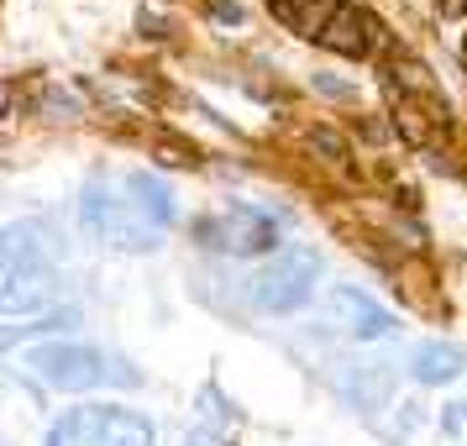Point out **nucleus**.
<instances>
[{
    "label": "nucleus",
    "mask_w": 467,
    "mask_h": 446,
    "mask_svg": "<svg viewBox=\"0 0 467 446\" xmlns=\"http://www.w3.org/2000/svg\"><path fill=\"white\" fill-rule=\"evenodd\" d=\"M64 446H158L152 425L137 410L121 404H85V410H68L58 420Z\"/></svg>",
    "instance_id": "20e7f679"
},
{
    "label": "nucleus",
    "mask_w": 467,
    "mask_h": 446,
    "mask_svg": "<svg viewBox=\"0 0 467 446\" xmlns=\"http://www.w3.org/2000/svg\"><path fill=\"white\" fill-rule=\"evenodd\" d=\"M194 236H200L205 247H215V253H226V257H263V253L278 247V221L253 211V205H232V211L200 221Z\"/></svg>",
    "instance_id": "39448f33"
},
{
    "label": "nucleus",
    "mask_w": 467,
    "mask_h": 446,
    "mask_svg": "<svg viewBox=\"0 0 467 446\" xmlns=\"http://www.w3.org/2000/svg\"><path fill=\"white\" fill-rule=\"evenodd\" d=\"M331 310L347 320V331H352L358 341H383V337H394V331H400V320L389 316L383 305H373L362 289H347V284L331 289Z\"/></svg>",
    "instance_id": "0eeeda50"
},
{
    "label": "nucleus",
    "mask_w": 467,
    "mask_h": 446,
    "mask_svg": "<svg viewBox=\"0 0 467 446\" xmlns=\"http://www.w3.org/2000/svg\"><path fill=\"white\" fill-rule=\"evenodd\" d=\"M316 89H326V95H347V85H341V79H326V74L316 79Z\"/></svg>",
    "instance_id": "dca6fc26"
},
{
    "label": "nucleus",
    "mask_w": 467,
    "mask_h": 446,
    "mask_svg": "<svg viewBox=\"0 0 467 446\" xmlns=\"http://www.w3.org/2000/svg\"><path fill=\"white\" fill-rule=\"evenodd\" d=\"M53 295L47 278H32V274H11L0 268V316H37Z\"/></svg>",
    "instance_id": "9d476101"
},
{
    "label": "nucleus",
    "mask_w": 467,
    "mask_h": 446,
    "mask_svg": "<svg viewBox=\"0 0 467 446\" xmlns=\"http://www.w3.org/2000/svg\"><path fill=\"white\" fill-rule=\"evenodd\" d=\"M462 425H467V404H446L441 430H446V436H462Z\"/></svg>",
    "instance_id": "ddd939ff"
},
{
    "label": "nucleus",
    "mask_w": 467,
    "mask_h": 446,
    "mask_svg": "<svg viewBox=\"0 0 467 446\" xmlns=\"http://www.w3.org/2000/svg\"><path fill=\"white\" fill-rule=\"evenodd\" d=\"M26 368L43 383L64 389V394H89L100 383H127V389L142 383V373L131 362H116L106 352H95V347H79V341H43V347L26 352Z\"/></svg>",
    "instance_id": "f257e3e1"
},
{
    "label": "nucleus",
    "mask_w": 467,
    "mask_h": 446,
    "mask_svg": "<svg viewBox=\"0 0 467 446\" xmlns=\"http://www.w3.org/2000/svg\"><path fill=\"white\" fill-rule=\"evenodd\" d=\"M0 268L53 284V236H47V226H37V221H11V226H0Z\"/></svg>",
    "instance_id": "423d86ee"
},
{
    "label": "nucleus",
    "mask_w": 467,
    "mask_h": 446,
    "mask_svg": "<svg viewBox=\"0 0 467 446\" xmlns=\"http://www.w3.org/2000/svg\"><path fill=\"white\" fill-rule=\"evenodd\" d=\"M5 110H11V85L0 79V116H5Z\"/></svg>",
    "instance_id": "f3484780"
},
{
    "label": "nucleus",
    "mask_w": 467,
    "mask_h": 446,
    "mask_svg": "<svg viewBox=\"0 0 467 446\" xmlns=\"http://www.w3.org/2000/svg\"><path fill=\"white\" fill-rule=\"evenodd\" d=\"M47 446H64V436H58V425H53V436H47Z\"/></svg>",
    "instance_id": "a211bd4d"
},
{
    "label": "nucleus",
    "mask_w": 467,
    "mask_h": 446,
    "mask_svg": "<svg viewBox=\"0 0 467 446\" xmlns=\"http://www.w3.org/2000/svg\"><path fill=\"white\" fill-rule=\"evenodd\" d=\"M215 16H221V22H242V5H232V0H221V5H215Z\"/></svg>",
    "instance_id": "2eb2a0df"
},
{
    "label": "nucleus",
    "mask_w": 467,
    "mask_h": 446,
    "mask_svg": "<svg viewBox=\"0 0 467 446\" xmlns=\"http://www.w3.org/2000/svg\"><path fill=\"white\" fill-rule=\"evenodd\" d=\"M316 43L331 47V53H347V58H362L373 47V22L362 16L358 5H331V16L316 32Z\"/></svg>",
    "instance_id": "6e6552de"
},
{
    "label": "nucleus",
    "mask_w": 467,
    "mask_h": 446,
    "mask_svg": "<svg viewBox=\"0 0 467 446\" xmlns=\"http://www.w3.org/2000/svg\"><path fill=\"white\" fill-rule=\"evenodd\" d=\"M316 278H320V253L310 247H289V253L268 257L253 278H247V299L268 316H295L305 299L316 295Z\"/></svg>",
    "instance_id": "7ed1b4c3"
},
{
    "label": "nucleus",
    "mask_w": 467,
    "mask_h": 446,
    "mask_svg": "<svg viewBox=\"0 0 467 446\" xmlns=\"http://www.w3.org/2000/svg\"><path fill=\"white\" fill-rule=\"evenodd\" d=\"M347 394H352L358 404H368V410H373V404L389 399V373H383V368H362L358 379L347 383Z\"/></svg>",
    "instance_id": "f8f14e48"
},
{
    "label": "nucleus",
    "mask_w": 467,
    "mask_h": 446,
    "mask_svg": "<svg viewBox=\"0 0 467 446\" xmlns=\"http://www.w3.org/2000/svg\"><path fill=\"white\" fill-rule=\"evenodd\" d=\"M79 226H85L89 242L116 247V253H152L158 247V226L142 221V211L131 200H116L100 179L85 184V194H79Z\"/></svg>",
    "instance_id": "f03ea898"
},
{
    "label": "nucleus",
    "mask_w": 467,
    "mask_h": 446,
    "mask_svg": "<svg viewBox=\"0 0 467 446\" xmlns=\"http://www.w3.org/2000/svg\"><path fill=\"white\" fill-rule=\"evenodd\" d=\"M22 337H26V331H16V326H0V352H11Z\"/></svg>",
    "instance_id": "4468645a"
},
{
    "label": "nucleus",
    "mask_w": 467,
    "mask_h": 446,
    "mask_svg": "<svg viewBox=\"0 0 467 446\" xmlns=\"http://www.w3.org/2000/svg\"><path fill=\"white\" fill-rule=\"evenodd\" d=\"M462 368H467V352L451 347V341H420V347L410 352L415 383H451V379H462Z\"/></svg>",
    "instance_id": "1a4fd4ad"
},
{
    "label": "nucleus",
    "mask_w": 467,
    "mask_h": 446,
    "mask_svg": "<svg viewBox=\"0 0 467 446\" xmlns=\"http://www.w3.org/2000/svg\"><path fill=\"white\" fill-rule=\"evenodd\" d=\"M127 194H131V205L142 211V221H152V226H169L173 221V194H169V184H158L152 173H131Z\"/></svg>",
    "instance_id": "9b49d317"
}]
</instances>
